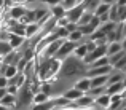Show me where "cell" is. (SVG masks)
Returning <instances> with one entry per match:
<instances>
[{
    "label": "cell",
    "instance_id": "1",
    "mask_svg": "<svg viewBox=\"0 0 126 110\" xmlns=\"http://www.w3.org/2000/svg\"><path fill=\"white\" fill-rule=\"evenodd\" d=\"M89 70V65L86 64L83 59L77 58L75 54H70L62 61L59 77H65V78H72V77H86Z\"/></svg>",
    "mask_w": 126,
    "mask_h": 110
},
{
    "label": "cell",
    "instance_id": "2",
    "mask_svg": "<svg viewBox=\"0 0 126 110\" xmlns=\"http://www.w3.org/2000/svg\"><path fill=\"white\" fill-rule=\"evenodd\" d=\"M62 61L58 58H46L40 65H37V77L40 81H48L53 77L59 75Z\"/></svg>",
    "mask_w": 126,
    "mask_h": 110
},
{
    "label": "cell",
    "instance_id": "3",
    "mask_svg": "<svg viewBox=\"0 0 126 110\" xmlns=\"http://www.w3.org/2000/svg\"><path fill=\"white\" fill-rule=\"evenodd\" d=\"M77 46H78V42H72V40H64V43L61 45V48H59V51L56 53V56L54 58H58V59H61V61H64L65 58H69L70 54H74V51L77 49Z\"/></svg>",
    "mask_w": 126,
    "mask_h": 110
},
{
    "label": "cell",
    "instance_id": "4",
    "mask_svg": "<svg viewBox=\"0 0 126 110\" xmlns=\"http://www.w3.org/2000/svg\"><path fill=\"white\" fill-rule=\"evenodd\" d=\"M107 51H109V45H99L97 48L94 49V51H91V53H88V54H86V58L83 59V61H85L86 64L89 65L91 62H94L96 59L107 56Z\"/></svg>",
    "mask_w": 126,
    "mask_h": 110
},
{
    "label": "cell",
    "instance_id": "5",
    "mask_svg": "<svg viewBox=\"0 0 126 110\" xmlns=\"http://www.w3.org/2000/svg\"><path fill=\"white\" fill-rule=\"evenodd\" d=\"M86 11V5H85V2H80L78 5H75L74 8H70V10H67V18H69V21L70 22H78V19L81 18V15Z\"/></svg>",
    "mask_w": 126,
    "mask_h": 110
},
{
    "label": "cell",
    "instance_id": "6",
    "mask_svg": "<svg viewBox=\"0 0 126 110\" xmlns=\"http://www.w3.org/2000/svg\"><path fill=\"white\" fill-rule=\"evenodd\" d=\"M64 40H67V38H58V40H54L53 43H49L48 46L45 48V53H43V58H54L56 56V53L59 51V48H61V45L64 43Z\"/></svg>",
    "mask_w": 126,
    "mask_h": 110
},
{
    "label": "cell",
    "instance_id": "7",
    "mask_svg": "<svg viewBox=\"0 0 126 110\" xmlns=\"http://www.w3.org/2000/svg\"><path fill=\"white\" fill-rule=\"evenodd\" d=\"M8 32L26 37V24H22L19 19H10L8 21Z\"/></svg>",
    "mask_w": 126,
    "mask_h": 110
},
{
    "label": "cell",
    "instance_id": "8",
    "mask_svg": "<svg viewBox=\"0 0 126 110\" xmlns=\"http://www.w3.org/2000/svg\"><path fill=\"white\" fill-rule=\"evenodd\" d=\"M113 70V65H102V67H96V69H89L86 77H99V75H110Z\"/></svg>",
    "mask_w": 126,
    "mask_h": 110
},
{
    "label": "cell",
    "instance_id": "9",
    "mask_svg": "<svg viewBox=\"0 0 126 110\" xmlns=\"http://www.w3.org/2000/svg\"><path fill=\"white\" fill-rule=\"evenodd\" d=\"M21 59H22V56L13 49L11 53H8V54H6L5 58L2 59V62H3V64H8V65H18Z\"/></svg>",
    "mask_w": 126,
    "mask_h": 110
},
{
    "label": "cell",
    "instance_id": "10",
    "mask_svg": "<svg viewBox=\"0 0 126 110\" xmlns=\"http://www.w3.org/2000/svg\"><path fill=\"white\" fill-rule=\"evenodd\" d=\"M27 13V8L24 5H15L10 8V18L11 19H21Z\"/></svg>",
    "mask_w": 126,
    "mask_h": 110
},
{
    "label": "cell",
    "instance_id": "11",
    "mask_svg": "<svg viewBox=\"0 0 126 110\" xmlns=\"http://www.w3.org/2000/svg\"><path fill=\"white\" fill-rule=\"evenodd\" d=\"M126 86L123 81H118V83H113V85H109L107 86V94L113 96V94H121V93H125Z\"/></svg>",
    "mask_w": 126,
    "mask_h": 110
},
{
    "label": "cell",
    "instance_id": "12",
    "mask_svg": "<svg viewBox=\"0 0 126 110\" xmlns=\"http://www.w3.org/2000/svg\"><path fill=\"white\" fill-rule=\"evenodd\" d=\"M42 31V26L38 22H32V24H27L26 26V38H32Z\"/></svg>",
    "mask_w": 126,
    "mask_h": 110
},
{
    "label": "cell",
    "instance_id": "13",
    "mask_svg": "<svg viewBox=\"0 0 126 110\" xmlns=\"http://www.w3.org/2000/svg\"><path fill=\"white\" fill-rule=\"evenodd\" d=\"M24 40H26L24 35H18V34H10V37H8V42L13 48H19L24 43Z\"/></svg>",
    "mask_w": 126,
    "mask_h": 110
},
{
    "label": "cell",
    "instance_id": "14",
    "mask_svg": "<svg viewBox=\"0 0 126 110\" xmlns=\"http://www.w3.org/2000/svg\"><path fill=\"white\" fill-rule=\"evenodd\" d=\"M81 96H85V94H83V91H81V89H77V88L69 89V91H65V93H64V97H67L69 101H72V102H74V101H78Z\"/></svg>",
    "mask_w": 126,
    "mask_h": 110
},
{
    "label": "cell",
    "instance_id": "15",
    "mask_svg": "<svg viewBox=\"0 0 126 110\" xmlns=\"http://www.w3.org/2000/svg\"><path fill=\"white\" fill-rule=\"evenodd\" d=\"M96 104L97 105H101L102 109H107V107H110V104H112V96L110 94H102V96H97L96 97Z\"/></svg>",
    "mask_w": 126,
    "mask_h": 110
},
{
    "label": "cell",
    "instance_id": "16",
    "mask_svg": "<svg viewBox=\"0 0 126 110\" xmlns=\"http://www.w3.org/2000/svg\"><path fill=\"white\" fill-rule=\"evenodd\" d=\"M125 75H126V73H125L123 70H117V72L110 73V75H109L107 86H109V85H113V83H118V81H123V80H125Z\"/></svg>",
    "mask_w": 126,
    "mask_h": 110
},
{
    "label": "cell",
    "instance_id": "17",
    "mask_svg": "<svg viewBox=\"0 0 126 110\" xmlns=\"http://www.w3.org/2000/svg\"><path fill=\"white\" fill-rule=\"evenodd\" d=\"M51 13H53V16H54L56 19H61V18H64L65 15H67V10H65V6L64 5H54V6H51Z\"/></svg>",
    "mask_w": 126,
    "mask_h": 110
},
{
    "label": "cell",
    "instance_id": "18",
    "mask_svg": "<svg viewBox=\"0 0 126 110\" xmlns=\"http://www.w3.org/2000/svg\"><path fill=\"white\" fill-rule=\"evenodd\" d=\"M121 49H125L123 42H113V43H109V51H107V56L110 58V56H113V54H117V53H120Z\"/></svg>",
    "mask_w": 126,
    "mask_h": 110
},
{
    "label": "cell",
    "instance_id": "19",
    "mask_svg": "<svg viewBox=\"0 0 126 110\" xmlns=\"http://www.w3.org/2000/svg\"><path fill=\"white\" fill-rule=\"evenodd\" d=\"M93 102V96H81L78 101H74V107H91Z\"/></svg>",
    "mask_w": 126,
    "mask_h": 110
},
{
    "label": "cell",
    "instance_id": "20",
    "mask_svg": "<svg viewBox=\"0 0 126 110\" xmlns=\"http://www.w3.org/2000/svg\"><path fill=\"white\" fill-rule=\"evenodd\" d=\"M13 49H15V48L10 45L8 40H0V59H3L8 53H11Z\"/></svg>",
    "mask_w": 126,
    "mask_h": 110
},
{
    "label": "cell",
    "instance_id": "21",
    "mask_svg": "<svg viewBox=\"0 0 126 110\" xmlns=\"http://www.w3.org/2000/svg\"><path fill=\"white\" fill-rule=\"evenodd\" d=\"M109 81V75H99L91 78V88H97V86H104Z\"/></svg>",
    "mask_w": 126,
    "mask_h": 110
},
{
    "label": "cell",
    "instance_id": "22",
    "mask_svg": "<svg viewBox=\"0 0 126 110\" xmlns=\"http://www.w3.org/2000/svg\"><path fill=\"white\" fill-rule=\"evenodd\" d=\"M75 88H77V89H81L83 93L89 91V89H91V78H81L80 81L75 83Z\"/></svg>",
    "mask_w": 126,
    "mask_h": 110
},
{
    "label": "cell",
    "instance_id": "23",
    "mask_svg": "<svg viewBox=\"0 0 126 110\" xmlns=\"http://www.w3.org/2000/svg\"><path fill=\"white\" fill-rule=\"evenodd\" d=\"M16 102H18V101H16L15 94H10V93H8L6 96H3V99L0 101V104H2V105H5V107H15V105H16Z\"/></svg>",
    "mask_w": 126,
    "mask_h": 110
},
{
    "label": "cell",
    "instance_id": "24",
    "mask_svg": "<svg viewBox=\"0 0 126 110\" xmlns=\"http://www.w3.org/2000/svg\"><path fill=\"white\" fill-rule=\"evenodd\" d=\"M110 8H112V5H109V3H104V2H101V3L97 5V8L94 10V15H96V16L107 15V13L110 11Z\"/></svg>",
    "mask_w": 126,
    "mask_h": 110
},
{
    "label": "cell",
    "instance_id": "25",
    "mask_svg": "<svg viewBox=\"0 0 126 110\" xmlns=\"http://www.w3.org/2000/svg\"><path fill=\"white\" fill-rule=\"evenodd\" d=\"M110 64V58L109 56H104V58H99L96 59L94 62L89 64V69H96V67H102V65H109Z\"/></svg>",
    "mask_w": 126,
    "mask_h": 110
},
{
    "label": "cell",
    "instance_id": "26",
    "mask_svg": "<svg viewBox=\"0 0 126 110\" xmlns=\"http://www.w3.org/2000/svg\"><path fill=\"white\" fill-rule=\"evenodd\" d=\"M93 18H94V13H91V11H88V10H86L83 15H81V18L78 19L77 24L78 26H86V24H89V22H91Z\"/></svg>",
    "mask_w": 126,
    "mask_h": 110
},
{
    "label": "cell",
    "instance_id": "27",
    "mask_svg": "<svg viewBox=\"0 0 126 110\" xmlns=\"http://www.w3.org/2000/svg\"><path fill=\"white\" fill-rule=\"evenodd\" d=\"M88 53H89L88 51V46H86V43H83V45H78L77 46V49L74 51V54L77 56V58H80V59H85Z\"/></svg>",
    "mask_w": 126,
    "mask_h": 110
},
{
    "label": "cell",
    "instance_id": "28",
    "mask_svg": "<svg viewBox=\"0 0 126 110\" xmlns=\"http://www.w3.org/2000/svg\"><path fill=\"white\" fill-rule=\"evenodd\" d=\"M109 16H110V21L113 22H120V11H118V5H112L110 11H109Z\"/></svg>",
    "mask_w": 126,
    "mask_h": 110
},
{
    "label": "cell",
    "instance_id": "29",
    "mask_svg": "<svg viewBox=\"0 0 126 110\" xmlns=\"http://www.w3.org/2000/svg\"><path fill=\"white\" fill-rule=\"evenodd\" d=\"M48 99H49V94H46L43 91H38L34 96V104H42V102H46Z\"/></svg>",
    "mask_w": 126,
    "mask_h": 110
},
{
    "label": "cell",
    "instance_id": "30",
    "mask_svg": "<svg viewBox=\"0 0 126 110\" xmlns=\"http://www.w3.org/2000/svg\"><path fill=\"white\" fill-rule=\"evenodd\" d=\"M107 93V86H97V88H91L89 89V96H93V97H97V96H102Z\"/></svg>",
    "mask_w": 126,
    "mask_h": 110
},
{
    "label": "cell",
    "instance_id": "31",
    "mask_svg": "<svg viewBox=\"0 0 126 110\" xmlns=\"http://www.w3.org/2000/svg\"><path fill=\"white\" fill-rule=\"evenodd\" d=\"M18 73H19V70H18V65H8V69H6V72H5V77L11 78V77H16Z\"/></svg>",
    "mask_w": 126,
    "mask_h": 110
},
{
    "label": "cell",
    "instance_id": "32",
    "mask_svg": "<svg viewBox=\"0 0 126 110\" xmlns=\"http://www.w3.org/2000/svg\"><path fill=\"white\" fill-rule=\"evenodd\" d=\"M126 54V49H121L120 53H117V54H113V56H110V65H115L118 61H120L121 58Z\"/></svg>",
    "mask_w": 126,
    "mask_h": 110
},
{
    "label": "cell",
    "instance_id": "33",
    "mask_svg": "<svg viewBox=\"0 0 126 110\" xmlns=\"http://www.w3.org/2000/svg\"><path fill=\"white\" fill-rule=\"evenodd\" d=\"M81 37H83V34H81V31L78 29V31H75V32H70V35H69V40H72V42H80Z\"/></svg>",
    "mask_w": 126,
    "mask_h": 110
},
{
    "label": "cell",
    "instance_id": "34",
    "mask_svg": "<svg viewBox=\"0 0 126 110\" xmlns=\"http://www.w3.org/2000/svg\"><path fill=\"white\" fill-rule=\"evenodd\" d=\"M126 67V54L123 56V58H121L120 59V61H118L117 62V64H115L113 65V69H115V70H123V69Z\"/></svg>",
    "mask_w": 126,
    "mask_h": 110
},
{
    "label": "cell",
    "instance_id": "35",
    "mask_svg": "<svg viewBox=\"0 0 126 110\" xmlns=\"http://www.w3.org/2000/svg\"><path fill=\"white\" fill-rule=\"evenodd\" d=\"M118 11H120V22H125L126 21V5L123 6L118 5Z\"/></svg>",
    "mask_w": 126,
    "mask_h": 110
},
{
    "label": "cell",
    "instance_id": "36",
    "mask_svg": "<svg viewBox=\"0 0 126 110\" xmlns=\"http://www.w3.org/2000/svg\"><path fill=\"white\" fill-rule=\"evenodd\" d=\"M64 6H65V10H70V8H74L75 5H78V0H64Z\"/></svg>",
    "mask_w": 126,
    "mask_h": 110
},
{
    "label": "cell",
    "instance_id": "37",
    "mask_svg": "<svg viewBox=\"0 0 126 110\" xmlns=\"http://www.w3.org/2000/svg\"><path fill=\"white\" fill-rule=\"evenodd\" d=\"M69 18L67 16H64V18H61V19H58V27H67V24H69Z\"/></svg>",
    "mask_w": 126,
    "mask_h": 110
},
{
    "label": "cell",
    "instance_id": "38",
    "mask_svg": "<svg viewBox=\"0 0 126 110\" xmlns=\"http://www.w3.org/2000/svg\"><path fill=\"white\" fill-rule=\"evenodd\" d=\"M0 88H8V77L0 75Z\"/></svg>",
    "mask_w": 126,
    "mask_h": 110
},
{
    "label": "cell",
    "instance_id": "39",
    "mask_svg": "<svg viewBox=\"0 0 126 110\" xmlns=\"http://www.w3.org/2000/svg\"><path fill=\"white\" fill-rule=\"evenodd\" d=\"M67 31H69V32L78 31V24H77V22H69V24H67Z\"/></svg>",
    "mask_w": 126,
    "mask_h": 110
},
{
    "label": "cell",
    "instance_id": "40",
    "mask_svg": "<svg viewBox=\"0 0 126 110\" xmlns=\"http://www.w3.org/2000/svg\"><path fill=\"white\" fill-rule=\"evenodd\" d=\"M29 2H32V0H29ZM42 2H45V3H48V5L54 6V5H59L61 2H64V0H42Z\"/></svg>",
    "mask_w": 126,
    "mask_h": 110
},
{
    "label": "cell",
    "instance_id": "41",
    "mask_svg": "<svg viewBox=\"0 0 126 110\" xmlns=\"http://www.w3.org/2000/svg\"><path fill=\"white\" fill-rule=\"evenodd\" d=\"M6 89H8V93H10V94H16V93H18V86H16V85H10L8 86V88H6Z\"/></svg>",
    "mask_w": 126,
    "mask_h": 110
},
{
    "label": "cell",
    "instance_id": "42",
    "mask_svg": "<svg viewBox=\"0 0 126 110\" xmlns=\"http://www.w3.org/2000/svg\"><path fill=\"white\" fill-rule=\"evenodd\" d=\"M6 94H8V89L6 88H0V101H2L3 96H6Z\"/></svg>",
    "mask_w": 126,
    "mask_h": 110
},
{
    "label": "cell",
    "instance_id": "43",
    "mask_svg": "<svg viewBox=\"0 0 126 110\" xmlns=\"http://www.w3.org/2000/svg\"><path fill=\"white\" fill-rule=\"evenodd\" d=\"M101 2H104V3H109V5H115V0H101Z\"/></svg>",
    "mask_w": 126,
    "mask_h": 110
},
{
    "label": "cell",
    "instance_id": "44",
    "mask_svg": "<svg viewBox=\"0 0 126 110\" xmlns=\"http://www.w3.org/2000/svg\"><path fill=\"white\" fill-rule=\"evenodd\" d=\"M117 5H120V6L126 5V0H117Z\"/></svg>",
    "mask_w": 126,
    "mask_h": 110
},
{
    "label": "cell",
    "instance_id": "45",
    "mask_svg": "<svg viewBox=\"0 0 126 110\" xmlns=\"http://www.w3.org/2000/svg\"><path fill=\"white\" fill-rule=\"evenodd\" d=\"M0 110H8V107H5V105H2V104H0Z\"/></svg>",
    "mask_w": 126,
    "mask_h": 110
},
{
    "label": "cell",
    "instance_id": "46",
    "mask_svg": "<svg viewBox=\"0 0 126 110\" xmlns=\"http://www.w3.org/2000/svg\"><path fill=\"white\" fill-rule=\"evenodd\" d=\"M3 5H5V0H0V8H2Z\"/></svg>",
    "mask_w": 126,
    "mask_h": 110
},
{
    "label": "cell",
    "instance_id": "47",
    "mask_svg": "<svg viewBox=\"0 0 126 110\" xmlns=\"http://www.w3.org/2000/svg\"><path fill=\"white\" fill-rule=\"evenodd\" d=\"M123 46H125V49H126V37H125V40H123Z\"/></svg>",
    "mask_w": 126,
    "mask_h": 110
},
{
    "label": "cell",
    "instance_id": "48",
    "mask_svg": "<svg viewBox=\"0 0 126 110\" xmlns=\"http://www.w3.org/2000/svg\"><path fill=\"white\" fill-rule=\"evenodd\" d=\"M118 110H126V105H123V107H121V109H118Z\"/></svg>",
    "mask_w": 126,
    "mask_h": 110
},
{
    "label": "cell",
    "instance_id": "49",
    "mask_svg": "<svg viewBox=\"0 0 126 110\" xmlns=\"http://www.w3.org/2000/svg\"><path fill=\"white\" fill-rule=\"evenodd\" d=\"M123 83H125V86H126V75H125V80H123Z\"/></svg>",
    "mask_w": 126,
    "mask_h": 110
},
{
    "label": "cell",
    "instance_id": "50",
    "mask_svg": "<svg viewBox=\"0 0 126 110\" xmlns=\"http://www.w3.org/2000/svg\"><path fill=\"white\" fill-rule=\"evenodd\" d=\"M102 110H112V109H110V107H107V109H102Z\"/></svg>",
    "mask_w": 126,
    "mask_h": 110
},
{
    "label": "cell",
    "instance_id": "51",
    "mask_svg": "<svg viewBox=\"0 0 126 110\" xmlns=\"http://www.w3.org/2000/svg\"><path fill=\"white\" fill-rule=\"evenodd\" d=\"M123 72H125V73H126V67H125V69H123Z\"/></svg>",
    "mask_w": 126,
    "mask_h": 110
}]
</instances>
